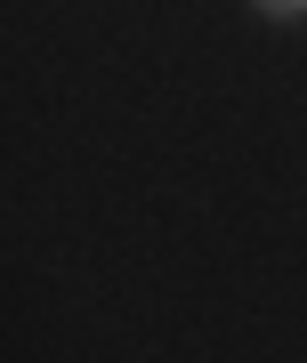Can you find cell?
<instances>
[{"label":"cell","mask_w":307,"mask_h":363,"mask_svg":"<svg viewBox=\"0 0 307 363\" xmlns=\"http://www.w3.org/2000/svg\"><path fill=\"white\" fill-rule=\"evenodd\" d=\"M251 9H259V16H275V25H299L307 0H251Z\"/></svg>","instance_id":"6da1fadb"}]
</instances>
